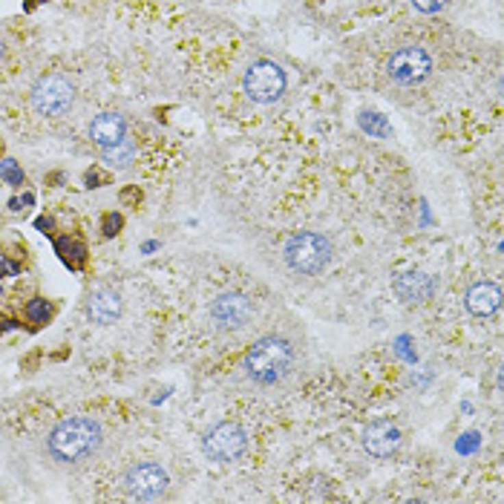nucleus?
I'll list each match as a JSON object with an SVG mask.
<instances>
[{"label":"nucleus","instance_id":"nucleus-5","mask_svg":"<svg viewBox=\"0 0 504 504\" xmlns=\"http://www.w3.org/2000/svg\"><path fill=\"white\" fill-rule=\"evenodd\" d=\"M245 95L257 104H274L279 95L286 92V73L283 66L274 61H257L248 66V73L242 78Z\"/></svg>","mask_w":504,"mask_h":504},{"label":"nucleus","instance_id":"nucleus-26","mask_svg":"<svg viewBox=\"0 0 504 504\" xmlns=\"http://www.w3.org/2000/svg\"><path fill=\"white\" fill-rule=\"evenodd\" d=\"M9 326H12V323H9V320H3V317H0V334H3V331H6Z\"/></svg>","mask_w":504,"mask_h":504},{"label":"nucleus","instance_id":"nucleus-18","mask_svg":"<svg viewBox=\"0 0 504 504\" xmlns=\"http://www.w3.org/2000/svg\"><path fill=\"white\" fill-rule=\"evenodd\" d=\"M360 127L366 130L369 136H377V138L389 136V124H386V118H383V116H377V113H360Z\"/></svg>","mask_w":504,"mask_h":504},{"label":"nucleus","instance_id":"nucleus-2","mask_svg":"<svg viewBox=\"0 0 504 504\" xmlns=\"http://www.w3.org/2000/svg\"><path fill=\"white\" fill-rule=\"evenodd\" d=\"M291 346L283 338H262L260 343L251 346L245 355V372L254 377L257 383L271 386L283 381L286 372L291 369Z\"/></svg>","mask_w":504,"mask_h":504},{"label":"nucleus","instance_id":"nucleus-11","mask_svg":"<svg viewBox=\"0 0 504 504\" xmlns=\"http://www.w3.org/2000/svg\"><path fill=\"white\" fill-rule=\"evenodd\" d=\"M90 138L98 147H113L121 138H127V121L118 113H101L90 124Z\"/></svg>","mask_w":504,"mask_h":504},{"label":"nucleus","instance_id":"nucleus-9","mask_svg":"<svg viewBox=\"0 0 504 504\" xmlns=\"http://www.w3.org/2000/svg\"><path fill=\"white\" fill-rule=\"evenodd\" d=\"M245 446H248V438H245L242 427H236V424H216L205 436L207 458L222 461V464H225V461H236L245 453Z\"/></svg>","mask_w":504,"mask_h":504},{"label":"nucleus","instance_id":"nucleus-16","mask_svg":"<svg viewBox=\"0 0 504 504\" xmlns=\"http://www.w3.org/2000/svg\"><path fill=\"white\" fill-rule=\"evenodd\" d=\"M136 159V147L127 142V138H121L118 144L113 147H104V162L110 167H116V171H124V167H130Z\"/></svg>","mask_w":504,"mask_h":504},{"label":"nucleus","instance_id":"nucleus-23","mask_svg":"<svg viewBox=\"0 0 504 504\" xmlns=\"http://www.w3.org/2000/svg\"><path fill=\"white\" fill-rule=\"evenodd\" d=\"M121 202H124V205H130V202H142V190H138V188H127V190H121Z\"/></svg>","mask_w":504,"mask_h":504},{"label":"nucleus","instance_id":"nucleus-12","mask_svg":"<svg viewBox=\"0 0 504 504\" xmlns=\"http://www.w3.org/2000/svg\"><path fill=\"white\" fill-rule=\"evenodd\" d=\"M121 309H124V303H121V297L113 288H98L90 297V303H87L90 317L95 320V323H101V326L116 323V320L121 317Z\"/></svg>","mask_w":504,"mask_h":504},{"label":"nucleus","instance_id":"nucleus-1","mask_svg":"<svg viewBox=\"0 0 504 504\" xmlns=\"http://www.w3.org/2000/svg\"><path fill=\"white\" fill-rule=\"evenodd\" d=\"M101 441H104L101 424L90 415H75V418L61 421L49 432L47 450L61 464H81V461H87L90 455L98 453Z\"/></svg>","mask_w":504,"mask_h":504},{"label":"nucleus","instance_id":"nucleus-17","mask_svg":"<svg viewBox=\"0 0 504 504\" xmlns=\"http://www.w3.org/2000/svg\"><path fill=\"white\" fill-rule=\"evenodd\" d=\"M26 317H29V323L44 326L47 320L52 317V305H49L44 297H35V300L26 303Z\"/></svg>","mask_w":504,"mask_h":504},{"label":"nucleus","instance_id":"nucleus-13","mask_svg":"<svg viewBox=\"0 0 504 504\" xmlns=\"http://www.w3.org/2000/svg\"><path fill=\"white\" fill-rule=\"evenodd\" d=\"M395 291H398V297L407 303H424L432 297V291H436V279L429 274H421V271H410V274H401L395 279Z\"/></svg>","mask_w":504,"mask_h":504},{"label":"nucleus","instance_id":"nucleus-21","mask_svg":"<svg viewBox=\"0 0 504 504\" xmlns=\"http://www.w3.org/2000/svg\"><path fill=\"white\" fill-rule=\"evenodd\" d=\"M84 181H87V188H101V185H110V176L101 167H92V171H87V176H84Z\"/></svg>","mask_w":504,"mask_h":504},{"label":"nucleus","instance_id":"nucleus-24","mask_svg":"<svg viewBox=\"0 0 504 504\" xmlns=\"http://www.w3.org/2000/svg\"><path fill=\"white\" fill-rule=\"evenodd\" d=\"M18 262H9V260H0V277L3 274H18Z\"/></svg>","mask_w":504,"mask_h":504},{"label":"nucleus","instance_id":"nucleus-14","mask_svg":"<svg viewBox=\"0 0 504 504\" xmlns=\"http://www.w3.org/2000/svg\"><path fill=\"white\" fill-rule=\"evenodd\" d=\"M501 305V288L496 283H475L467 291V312L475 317H490Z\"/></svg>","mask_w":504,"mask_h":504},{"label":"nucleus","instance_id":"nucleus-15","mask_svg":"<svg viewBox=\"0 0 504 504\" xmlns=\"http://www.w3.org/2000/svg\"><path fill=\"white\" fill-rule=\"evenodd\" d=\"M55 251H58V257L64 260V265H69L73 271H81L84 262H87V245L81 240H73V236H61V240H55Z\"/></svg>","mask_w":504,"mask_h":504},{"label":"nucleus","instance_id":"nucleus-6","mask_svg":"<svg viewBox=\"0 0 504 504\" xmlns=\"http://www.w3.org/2000/svg\"><path fill=\"white\" fill-rule=\"evenodd\" d=\"M124 490L138 501H156L167 493V473L153 461L133 464L124 475Z\"/></svg>","mask_w":504,"mask_h":504},{"label":"nucleus","instance_id":"nucleus-4","mask_svg":"<svg viewBox=\"0 0 504 504\" xmlns=\"http://www.w3.org/2000/svg\"><path fill=\"white\" fill-rule=\"evenodd\" d=\"M75 104V87L64 75H44L32 90V107L47 118L66 116Z\"/></svg>","mask_w":504,"mask_h":504},{"label":"nucleus","instance_id":"nucleus-27","mask_svg":"<svg viewBox=\"0 0 504 504\" xmlns=\"http://www.w3.org/2000/svg\"><path fill=\"white\" fill-rule=\"evenodd\" d=\"M0 300H3V286H0Z\"/></svg>","mask_w":504,"mask_h":504},{"label":"nucleus","instance_id":"nucleus-20","mask_svg":"<svg viewBox=\"0 0 504 504\" xmlns=\"http://www.w3.org/2000/svg\"><path fill=\"white\" fill-rule=\"evenodd\" d=\"M121 225H124L121 214H107V216H104V225H101V231H104V236L110 240V236H116V234L121 231Z\"/></svg>","mask_w":504,"mask_h":504},{"label":"nucleus","instance_id":"nucleus-7","mask_svg":"<svg viewBox=\"0 0 504 504\" xmlns=\"http://www.w3.org/2000/svg\"><path fill=\"white\" fill-rule=\"evenodd\" d=\"M251 314V300L245 294H236V291H228V294H219V297L211 303V320L216 323V329L222 331H240L248 326Z\"/></svg>","mask_w":504,"mask_h":504},{"label":"nucleus","instance_id":"nucleus-8","mask_svg":"<svg viewBox=\"0 0 504 504\" xmlns=\"http://www.w3.org/2000/svg\"><path fill=\"white\" fill-rule=\"evenodd\" d=\"M386 73L398 84H418L432 73V58L421 47H403L389 58Z\"/></svg>","mask_w":504,"mask_h":504},{"label":"nucleus","instance_id":"nucleus-10","mask_svg":"<svg viewBox=\"0 0 504 504\" xmlns=\"http://www.w3.org/2000/svg\"><path fill=\"white\" fill-rule=\"evenodd\" d=\"M401 446V429L389 421H375L363 429V450L375 458H386Z\"/></svg>","mask_w":504,"mask_h":504},{"label":"nucleus","instance_id":"nucleus-19","mask_svg":"<svg viewBox=\"0 0 504 504\" xmlns=\"http://www.w3.org/2000/svg\"><path fill=\"white\" fill-rule=\"evenodd\" d=\"M0 179L6 181V185H23V171H21V164L15 162V159H3L0 162Z\"/></svg>","mask_w":504,"mask_h":504},{"label":"nucleus","instance_id":"nucleus-22","mask_svg":"<svg viewBox=\"0 0 504 504\" xmlns=\"http://www.w3.org/2000/svg\"><path fill=\"white\" fill-rule=\"evenodd\" d=\"M412 6L424 15H432V12H441L446 6V0H412Z\"/></svg>","mask_w":504,"mask_h":504},{"label":"nucleus","instance_id":"nucleus-3","mask_svg":"<svg viewBox=\"0 0 504 504\" xmlns=\"http://www.w3.org/2000/svg\"><path fill=\"white\" fill-rule=\"evenodd\" d=\"M286 262L297 274H320L331 262V242L317 231H300L286 242Z\"/></svg>","mask_w":504,"mask_h":504},{"label":"nucleus","instance_id":"nucleus-25","mask_svg":"<svg viewBox=\"0 0 504 504\" xmlns=\"http://www.w3.org/2000/svg\"><path fill=\"white\" fill-rule=\"evenodd\" d=\"M35 225H38V231H44V234H49V231L55 228V222H52L49 216H40V219L35 222Z\"/></svg>","mask_w":504,"mask_h":504}]
</instances>
